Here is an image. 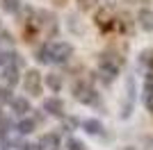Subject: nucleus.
I'll return each mask as SVG.
<instances>
[{
	"instance_id": "obj_1",
	"label": "nucleus",
	"mask_w": 153,
	"mask_h": 150,
	"mask_svg": "<svg viewBox=\"0 0 153 150\" xmlns=\"http://www.w3.org/2000/svg\"><path fill=\"white\" fill-rule=\"evenodd\" d=\"M71 91H73V96H76L78 102H85V105H98V93H96V89L91 87L89 82H85V80L76 82Z\"/></svg>"
},
{
	"instance_id": "obj_2",
	"label": "nucleus",
	"mask_w": 153,
	"mask_h": 150,
	"mask_svg": "<svg viewBox=\"0 0 153 150\" xmlns=\"http://www.w3.org/2000/svg\"><path fill=\"white\" fill-rule=\"evenodd\" d=\"M51 55L55 64H66L73 57V46L66 41H55V43H51Z\"/></svg>"
},
{
	"instance_id": "obj_3",
	"label": "nucleus",
	"mask_w": 153,
	"mask_h": 150,
	"mask_svg": "<svg viewBox=\"0 0 153 150\" xmlns=\"http://www.w3.org/2000/svg\"><path fill=\"white\" fill-rule=\"evenodd\" d=\"M23 87H25V91L30 96H41V73H39L37 68H32L25 73V77H23Z\"/></svg>"
},
{
	"instance_id": "obj_4",
	"label": "nucleus",
	"mask_w": 153,
	"mask_h": 150,
	"mask_svg": "<svg viewBox=\"0 0 153 150\" xmlns=\"http://www.w3.org/2000/svg\"><path fill=\"white\" fill-rule=\"evenodd\" d=\"M114 21L117 18H112V12H110V9H101V12L96 14V25H98L103 32H110V30H112V27L117 25Z\"/></svg>"
},
{
	"instance_id": "obj_5",
	"label": "nucleus",
	"mask_w": 153,
	"mask_h": 150,
	"mask_svg": "<svg viewBox=\"0 0 153 150\" xmlns=\"http://www.w3.org/2000/svg\"><path fill=\"white\" fill-rule=\"evenodd\" d=\"M137 25H140L144 32H153V12L151 9H140L137 12Z\"/></svg>"
},
{
	"instance_id": "obj_6",
	"label": "nucleus",
	"mask_w": 153,
	"mask_h": 150,
	"mask_svg": "<svg viewBox=\"0 0 153 150\" xmlns=\"http://www.w3.org/2000/svg\"><path fill=\"white\" fill-rule=\"evenodd\" d=\"M44 109L51 116H62L64 114V102L59 98H48V100H44Z\"/></svg>"
},
{
	"instance_id": "obj_7",
	"label": "nucleus",
	"mask_w": 153,
	"mask_h": 150,
	"mask_svg": "<svg viewBox=\"0 0 153 150\" xmlns=\"http://www.w3.org/2000/svg\"><path fill=\"white\" fill-rule=\"evenodd\" d=\"M39 146H41V150H44V148L59 150V134H55V132H46L44 137H41V141H39Z\"/></svg>"
},
{
	"instance_id": "obj_8",
	"label": "nucleus",
	"mask_w": 153,
	"mask_h": 150,
	"mask_svg": "<svg viewBox=\"0 0 153 150\" xmlns=\"http://www.w3.org/2000/svg\"><path fill=\"white\" fill-rule=\"evenodd\" d=\"M2 80H5V87H9V89H12L14 84H19V66H5Z\"/></svg>"
},
{
	"instance_id": "obj_9",
	"label": "nucleus",
	"mask_w": 153,
	"mask_h": 150,
	"mask_svg": "<svg viewBox=\"0 0 153 150\" xmlns=\"http://www.w3.org/2000/svg\"><path fill=\"white\" fill-rule=\"evenodd\" d=\"M12 112L19 114V116H25L27 112H32L30 109V100L27 98H14L12 100Z\"/></svg>"
},
{
	"instance_id": "obj_10",
	"label": "nucleus",
	"mask_w": 153,
	"mask_h": 150,
	"mask_svg": "<svg viewBox=\"0 0 153 150\" xmlns=\"http://www.w3.org/2000/svg\"><path fill=\"white\" fill-rule=\"evenodd\" d=\"M44 82H46V87L51 89V91H55V93L62 91V75L59 73H48L44 77Z\"/></svg>"
},
{
	"instance_id": "obj_11",
	"label": "nucleus",
	"mask_w": 153,
	"mask_h": 150,
	"mask_svg": "<svg viewBox=\"0 0 153 150\" xmlns=\"http://www.w3.org/2000/svg\"><path fill=\"white\" fill-rule=\"evenodd\" d=\"M82 130L87 132V134H101L103 132V123L96 121V118H87V121H82Z\"/></svg>"
},
{
	"instance_id": "obj_12",
	"label": "nucleus",
	"mask_w": 153,
	"mask_h": 150,
	"mask_svg": "<svg viewBox=\"0 0 153 150\" xmlns=\"http://www.w3.org/2000/svg\"><path fill=\"white\" fill-rule=\"evenodd\" d=\"M34 55H37V62H39V64H51V62H53V55H51V46H48V43L39 46Z\"/></svg>"
},
{
	"instance_id": "obj_13",
	"label": "nucleus",
	"mask_w": 153,
	"mask_h": 150,
	"mask_svg": "<svg viewBox=\"0 0 153 150\" xmlns=\"http://www.w3.org/2000/svg\"><path fill=\"white\" fill-rule=\"evenodd\" d=\"M140 64L146 68H153V48H146L140 52Z\"/></svg>"
},
{
	"instance_id": "obj_14",
	"label": "nucleus",
	"mask_w": 153,
	"mask_h": 150,
	"mask_svg": "<svg viewBox=\"0 0 153 150\" xmlns=\"http://www.w3.org/2000/svg\"><path fill=\"white\" fill-rule=\"evenodd\" d=\"M16 130H19L21 134H30V132H34V121H32V118H23V121H19Z\"/></svg>"
},
{
	"instance_id": "obj_15",
	"label": "nucleus",
	"mask_w": 153,
	"mask_h": 150,
	"mask_svg": "<svg viewBox=\"0 0 153 150\" xmlns=\"http://www.w3.org/2000/svg\"><path fill=\"white\" fill-rule=\"evenodd\" d=\"M0 5H2V9L9 12V14H16L21 9V2H19V0H0Z\"/></svg>"
},
{
	"instance_id": "obj_16",
	"label": "nucleus",
	"mask_w": 153,
	"mask_h": 150,
	"mask_svg": "<svg viewBox=\"0 0 153 150\" xmlns=\"http://www.w3.org/2000/svg\"><path fill=\"white\" fill-rule=\"evenodd\" d=\"M12 100H14L12 89L9 87H0V102H9V105H12Z\"/></svg>"
},
{
	"instance_id": "obj_17",
	"label": "nucleus",
	"mask_w": 153,
	"mask_h": 150,
	"mask_svg": "<svg viewBox=\"0 0 153 150\" xmlns=\"http://www.w3.org/2000/svg\"><path fill=\"white\" fill-rule=\"evenodd\" d=\"M66 150H85V143L78 139H66Z\"/></svg>"
},
{
	"instance_id": "obj_18",
	"label": "nucleus",
	"mask_w": 153,
	"mask_h": 150,
	"mask_svg": "<svg viewBox=\"0 0 153 150\" xmlns=\"http://www.w3.org/2000/svg\"><path fill=\"white\" fill-rule=\"evenodd\" d=\"M78 5H80V9L87 12V9H91V7L96 5V0H78Z\"/></svg>"
},
{
	"instance_id": "obj_19",
	"label": "nucleus",
	"mask_w": 153,
	"mask_h": 150,
	"mask_svg": "<svg viewBox=\"0 0 153 150\" xmlns=\"http://www.w3.org/2000/svg\"><path fill=\"white\" fill-rule=\"evenodd\" d=\"M23 150H41V146H23Z\"/></svg>"
},
{
	"instance_id": "obj_20",
	"label": "nucleus",
	"mask_w": 153,
	"mask_h": 150,
	"mask_svg": "<svg viewBox=\"0 0 153 150\" xmlns=\"http://www.w3.org/2000/svg\"><path fill=\"white\" fill-rule=\"evenodd\" d=\"M7 64V55H2V52H0V66H5Z\"/></svg>"
},
{
	"instance_id": "obj_21",
	"label": "nucleus",
	"mask_w": 153,
	"mask_h": 150,
	"mask_svg": "<svg viewBox=\"0 0 153 150\" xmlns=\"http://www.w3.org/2000/svg\"><path fill=\"white\" fill-rule=\"evenodd\" d=\"M55 2H57V5H64V0H55Z\"/></svg>"
},
{
	"instance_id": "obj_22",
	"label": "nucleus",
	"mask_w": 153,
	"mask_h": 150,
	"mask_svg": "<svg viewBox=\"0 0 153 150\" xmlns=\"http://www.w3.org/2000/svg\"><path fill=\"white\" fill-rule=\"evenodd\" d=\"M123 150H135V148H123Z\"/></svg>"
},
{
	"instance_id": "obj_23",
	"label": "nucleus",
	"mask_w": 153,
	"mask_h": 150,
	"mask_svg": "<svg viewBox=\"0 0 153 150\" xmlns=\"http://www.w3.org/2000/svg\"><path fill=\"white\" fill-rule=\"evenodd\" d=\"M0 121H2V114H0Z\"/></svg>"
}]
</instances>
